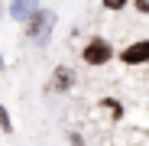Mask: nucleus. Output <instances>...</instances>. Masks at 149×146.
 Here are the masks:
<instances>
[{
  "label": "nucleus",
  "instance_id": "7",
  "mask_svg": "<svg viewBox=\"0 0 149 146\" xmlns=\"http://www.w3.org/2000/svg\"><path fill=\"white\" fill-rule=\"evenodd\" d=\"M0 130L3 133H13V117H10V110L0 104Z\"/></svg>",
  "mask_w": 149,
  "mask_h": 146
},
{
  "label": "nucleus",
  "instance_id": "1",
  "mask_svg": "<svg viewBox=\"0 0 149 146\" xmlns=\"http://www.w3.org/2000/svg\"><path fill=\"white\" fill-rule=\"evenodd\" d=\"M55 26H58V13L49 10V7H39L26 23H23V36H26L33 45H45L49 39H52Z\"/></svg>",
  "mask_w": 149,
  "mask_h": 146
},
{
  "label": "nucleus",
  "instance_id": "3",
  "mask_svg": "<svg viewBox=\"0 0 149 146\" xmlns=\"http://www.w3.org/2000/svg\"><path fill=\"white\" fill-rule=\"evenodd\" d=\"M74 81H78L74 68L62 62V65L52 68V75H49V81H45V91H52V94H68V91L74 88Z\"/></svg>",
  "mask_w": 149,
  "mask_h": 146
},
{
  "label": "nucleus",
  "instance_id": "11",
  "mask_svg": "<svg viewBox=\"0 0 149 146\" xmlns=\"http://www.w3.org/2000/svg\"><path fill=\"white\" fill-rule=\"evenodd\" d=\"M7 16V7H3V0H0V20H3Z\"/></svg>",
  "mask_w": 149,
  "mask_h": 146
},
{
  "label": "nucleus",
  "instance_id": "4",
  "mask_svg": "<svg viewBox=\"0 0 149 146\" xmlns=\"http://www.w3.org/2000/svg\"><path fill=\"white\" fill-rule=\"evenodd\" d=\"M120 62H123V65H146V62H149V39H136V42H130V45H123Z\"/></svg>",
  "mask_w": 149,
  "mask_h": 146
},
{
  "label": "nucleus",
  "instance_id": "12",
  "mask_svg": "<svg viewBox=\"0 0 149 146\" xmlns=\"http://www.w3.org/2000/svg\"><path fill=\"white\" fill-rule=\"evenodd\" d=\"M3 68H7V62H3V52H0V71H3Z\"/></svg>",
  "mask_w": 149,
  "mask_h": 146
},
{
  "label": "nucleus",
  "instance_id": "10",
  "mask_svg": "<svg viewBox=\"0 0 149 146\" xmlns=\"http://www.w3.org/2000/svg\"><path fill=\"white\" fill-rule=\"evenodd\" d=\"M68 146H84V136L81 133H68Z\"/></svg>",
  "mask_w": 149,
  "mask_h": 146
},
{
  "label": "nucleus",
  "instance_id": "5",
  "mask_svg": "<svg viewBox=\"0 0 149 146\" xmlns=\"http://www.w3.org/2000/svg\"><path fill=\"white\" fill-rule=\"evenodd\" d=\"M36 10H39V0H10L7 3V16L16 23H26Z\"/></svg>",
  "mask_w": 149,
  "mask_h": 146
},
{
  "label": "nucleus",
  "instance_id": "9",
  "mask_svg": "<svg viewBox=\"0 0 149 146\" xmlns=\"http://www.w3.org/2000/svg\"><path fill=\"white\" fill-rule=\"evenodd\" d=\"M133 10L143 13V16H149V0H133Z\"/></svg>",
  "mask_w": 149,
  "mask_h": 146
},
{
  "label": "nucleus",
  "instance_id": "2",
  "mask_svg": "<svg viewBox=\"0 0 149 146\" xmlns=\"http://www.w3.org/2000/svg\"><path fill=\"white\" fill-rule=\"evenodd\" d=\"M81 62L91 65V68H101V65L113 62V45H110L104 36H91V39L84 42V49H81Z\"/></svg>",
  "mask_w": 149,
  "mask_h": 146
},
{
  "label": "nucleus",
  "instance_id": "8",
  "mask_svg": "<svg viewBox=\"0 0 149 146\" xmlns=\"http://www.w3.org/2000/svg\"><path fill=\"white\" fill-rule=\"evenodd\" d=\"M101 7L110 10V13H120V10H127V7H130V0H101Z\"/></svg>",
  "mask_w": 149,
  "mask_h": 146
},
{
  "label": "nucleus",
  "instance_id": "6",
  "mask_svg": "<svg viewBox=\"0 0 149 146\" xmlns=\"http://www.w3.org/2000/svg\"><path fill=\"white\" fill-rule=\"evenodd\" d=\"M101 107H107L113 120H123V104L117 101V97H101Z\"/></svg>",
  "mask_w": 149,
  "mask_h": 146
}]
</instances>
